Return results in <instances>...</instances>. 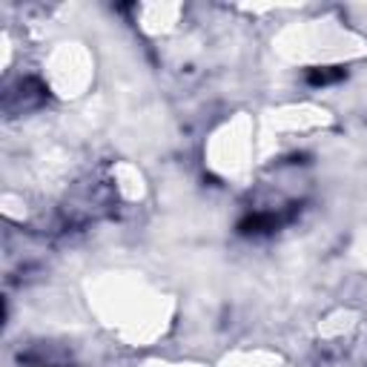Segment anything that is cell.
I'll use <instances>...</instances> for the list:
<instances>
[{"label":"cell","instance_id":"obj_1","mask_svg":"<svg viewBox=\"0 0 367 367\" xmlns=\"http://www.w3.org/2000/svg\"><path fill=\"white\" fill-rule=\"evenodd\" d=\"M345 78V69L338 66H330V69H310L307 72V83H313V87H327V83H336Z\"/></svg>","mask_w":367,"mask_h":367}]
</instances>
